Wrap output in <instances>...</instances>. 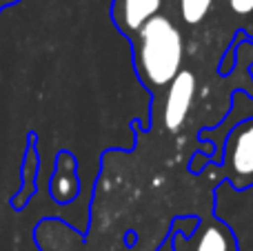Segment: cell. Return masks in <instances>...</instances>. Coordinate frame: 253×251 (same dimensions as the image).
I'll return each instance as SVG.
<instances>
[{
	"label": "cell",
	"mask_w": 253,
	"mask_h": 251,
	"mask_svg": "<svg viewBox=\"0 0 253 251\" xmlns=\"http://www.w3.org/2000/svg\"><path fill=\"white\" fill-rule=\"evenodd\" d=\"M229 7L236 16H249L253 13V0H229Z\"/></svg>",
	"instance_id": "obj_7"
},
{
	"label": "cell",
	"mask_w": 253,
	"mask_h": 251,
	"mask_svg": "<svg viewBox=\"0 0 253 251\" xmlns=\"http://www.w3.org/2000/svg\"><path fill=\"white\" fill-rule=\"evenodd\" d=\"M160 7L162 0H114L111 18L116 27L131 40L151 18L160 13Z\"/></svg>",
	"instance_id": "obj_4"
},
{
	"label": "cell",
	"mask_w": 253,
	"mask_h": 251,
	"mask_svg": "<svg viewBox=\"0 0 253 251\" xmlns=\"http://www.w3.org/2000/svg\"><path fill=\"white\" fill-rule=\"evenodd\" d=\"M196 251H233L231 231L224 225H209L202 231Z\"/></svg>",
	"instance_id": "obj_5"
},
{
	"label": "cell",
	"mask_w": 253,
	"mask_h": 251,
	"mask_svg": "<svg viewBox=\"0 0 253 251\" xmlns=\"http://www.w3.org/2000/svg\"><path fill=\"white\" fill-rule=\"evenodd\" d=\"M13 2H18V0H0V11H2L4 7H9V4H13Z\"/></svg>",
	"instance_id": "obj_8"
},
{
	"label": "cell",
	"mask_w": 253,
	"mask_h": 251,
	"mask_svg": "<svg viewBox=\"0 0 253 251\" xmlns=\"http://www.w3.org/2000/svg\"><path fill=\"white\" fill-rule=\"evenodd\" d=\"M131 44L135 71L151 91L167 89L182 71L184 40L171 18L158 13L131 38Z\"/></svg>",
	"instance_id": "obj_1"
},
{
	"label": "cell",
	"mask_w": 253,
	"mask_h": 251,
	"mask_svg": "<svg viewBox=\"0 0 253 251\" xmlns=\"http://www.w3.org/2000/svg\"><path fill=\"white\" fill-rule=\"evenodd\" d=\"M224 176L236 189L253 187V118L236 125L224 142Z\"/></svg>",
	"instance_id": "obj_2"
},
{
	"label": "cell",
	"mask_w": 253,
	"mask_h": 251,
	"mask_svg": "<svg viewBox=\"0 0 253 251\" xmlns=\"http://www.w3.org/2000/svg\"><path fill=\"white\" fill-rule=\"evenodd\" d=\"M198 78L193 71L182 69L173 78V83L167 87V100H165V127L167 131L175 133L182 129L184 120L189 118V111L193 107L196 98Z\"/></svg>",
	"instance_id": "obj_3"
},
{
	"label": "cell",
	"mask_w": 253,
	"mask_h": 251,
	"mask_svg": "<svg viewBox=\"0 0 253 251\" xmlns=\"http://www.w3.org/2000/svg\"><path fill=\"white\" fill-rule=\"evenodd\" d=\"M213 0H180V13L187 25H200L209 16Z\"/></svg>",
	"instance_id": "obj_6"
}]
</instances>
